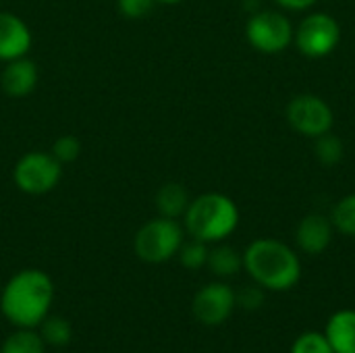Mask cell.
Returning a JSON list of instances; mask_svg holds the SVG:
<instances>
[{
  "label": "cell",
  "instance_id": "cell-1",
  "mask_svg": "<svg viewBox=\"0 0 355 353\" xmlns=\"http://www.w3.org/2000/svg\"><path fill=\"white\" fill-rule=\"evenodd\" d=\"M54 302L52 279L37 268H25L15 273L4 285L0 308L8 322L17 329L40 327L48 316Z\"/></svg>",
  "mask_w": 355,
  "mask_h": 353
},
{
  "label": "cell",
  "instance_id": "cell-2",
  "mask_svg": "<svg viewBox=\"0 0 355 353\" xmlns=\"http://www.w3.org/2000/svg\"><path fill=\"white\" fill-rule=\"evenodd\" d=\"M243 268L264 291H289L302 279L297 254L279 239H256L243 252Z\"/></svg>",
  "mask_w": 355,
  "mask_h": 353
},
{
  "label": "cell",
  "instance_id": "cell-3",
  "mask_svg": "<svg viewBox=\"0 0 355 353\" xmlns=\"http://www.w3.org/2000/svg\"><path fill=\"white\" fill-rule=\"evenodd\" d=\"M185 231L204 243H220L239 225V208L225 193H202L193 198L183 214Z\"/></svg>",
  "mask_w": 355,
  "mask_h": 353
},
{
  "label": "cell",
  "instance_id": "cell-4",
  "mask_svg": "<svg viewBox=\"0 0 355 353\" xmlns=\"http://www.w3.org/2000/svg\"><path fill=\"white\" fill-rule=\"evenodd\" d=\"M183 246V229L175 218H152L135 233L133 250L146 264H162L179 254Z\"/></svg>",
  "mask_w": 355,
  "mask_h": 353
},
{
  "label": "cell",
  "instance_id": "cell-5",
  "mask_svg": "<svg viewBox=\"0 0 355 353\" xmlns=\"http://www.w3.org/2000/svg\"><path fill=\"white\" fill-rule=\"evenodd\" d=\"M62 179V164L52 156V152H27L23 154L15 169L12 181L17 189L27 196H44L50 193Z\"/></svg>",
  "mask_w": 355,
  "mask_h": 353
},
{
  "label": "cell",
  "instance_id": "cell-6",
  "mask_svg": "<svg viewBox=\"0 0 355 353\" xmlns=\"http://www.w3.org/2000/svg\"><path fill=\"white\" fill-rule=\"evenodd\" d=\"M293 25L279 10L254 12L245 25L248 42L262 54H281L293 44Z\"/></svg>",
  "mask_w": 355,
  "mask_h": 353
},
{
  "label": "cell",
  "instance_id": "cell-7",
  "mask_svg": "<svg viewBox=\"0 0 355 353\" xmlns=\"http://www.w3.org/2000/svg\"><path fill=\"white\" fill-rule=\"evenodd\" d=\"M341 42V25L329 12L308 15L293 33V44L308 58H324Z\"/></svg>",
  "mask_w": 355,
  "mask_h": 353
},
{
  "label": "cell",
  "instance_id": "cell-8",
  "mask_svg": "<svg viewBox=\"0 0 355 353\" xmlns=\"http://www.w3.org/2000/svg\"><path fill=\"white\" fill-rule=\"evenodd\" d=\"M285 117L293 131H297L304 137H312V139L329 133L335 123V114H333V108L329 106V102L314 94L295 96L287 104Z\"/></svg>",
  "mask_w": 355,
  "mask_h": 353
},
{
  "label": "cell",
  "instance_id": "cell-9",
  "mask_svg": "<svg viewBox=\"0 0 355 353\" xmlns=\"http://www.w3.org/2000/svg\"><path fill=\"white\" fill-rule=\"evenodd\" d=\"M237 306V298L235 291L223 283V281H214L204 285L191 302V312L196 316V320L204 327H220L223 322L229 320V316L233 314Z\"/></svg>",
  "mask_w": 355,
  "mask_h": 353
},
{
  "label": "cell",
  "instance_id": "cell-10",
  "mask_svg": "<svg viewBox=\"0 0 355 353\" xmlns=\"http://www.w3.org/2000/svg\"><path fill=\"white\" fill-rule=\"evenodd\" d=\"M33 33L29 25L10 10H0V60L8 62L29 54Z\"/></svg>",
  "mask_w": 355,
  "mask_h": 353
},
{
  "label": "cell",
  "instance_id": "cell-11",
  "mask_svg": "<svg viewBox=\"0 0 355 353\" xmlns=\"http://www.w3.org/2000/svg\"><path fill=\"white\" fill-rule=\"evenodd\" d=\"M335 227L331 218L322 214H308L300 221L297 231H295V243L304 254L318 256L327 252V248L333 241Z\"/></svg>",
  "mask_w": 355,
  "mask_h": 353
},
{
  "label": "cell",
  "instance_id": "cell-12",
  "mask_svg": "<svg viewBox=\"0 0 355 353\" xmlns=\"http://www.w3.org/2000/svg\"><path fill=\"white\" fill-rule=\"evenodd\" d=\"M37 85V64L27 56L4 62L0 73V87L10 98H25Z\"/></svg>",
  "mask_w": 355,
  "mask_h": 353
},
{
  "label": "cell",
  "instance_id": "cell-13",
  "mask_svg": "<svg viewBox=\"0 0 355 353\" xmlns=\"http://www.w3.org/2000/svg\"><path fill=\"white\" fill-rule=\"evenodd\" d=\"M324 337L335 353H355V310H337L324 327Z\"/></svg>",
  "mask_w": 355,
  "mask_h": 353
},
{
  "label": "cell",
  "instance_id": "cell-14",
  "mask_svg": "<svg viewBox=\"0 0 355 353\" xmlns=\"http://www.w3.org/2000/svg\"><path fill=\"white\" fill-rule=\"evenodd\" d=\"M189 193L181 183H164L156 193V210L164 218H181L189 206Z\"/></svg>",
  "mask_w": 355,
  "mask_h": 353
},
{
  "label": "cell",
  "instance_id": "cell-15",
  "mask_svg": "<svg viewBox=\"0 0 355 353\" xmlns=\"http://www.w3.org/2000/svg\"><path fill=\"white\" fill-rule=\"evenodd\" d=\"M216 277H235L243 268V254H239L231 246H216L208 254V264H206Z\"/></svg>",
  "mask_w": 355,
  "mask_h": 353
},
{
  "label": "cell",
  "instance_id": "cell-16",
  "mask_svg": "<svg viewBox=\"0 0 355 353\" xmlns=\"http://www.w3.org/2000/svg\"><path fill=\"white\" fill-rule=\"evenodd\" d=\"M0 353H46V343L33 329H17L4 339Z\"/></svg>",
  "mask_w": 355,
  "mask_h": 353
},
{
  "label": "cell",
  "instance_id": "cell-17",
  "mask_svg": "<svg viewBox=\"0 0 355 353\" xmlns=\"http://www.w3.org/2000/svg\"><path fill=\"white\" fill-rule=\"evenodd\" d=\"M40 335L46 345L50 347H64L71 343L73 329L71 322L60 316H46L40 325Z\"/></svg>",
  "mask_w": 355,
  "mask_h": 353
},
{
  "label": "cell",
  "instance_id": "cell-18",
  "mask_svg": "<svg viewBox=\"0 0 355 353\" xmlns=\"http://www.w3.org/2000/svg\"><path fill=\"white\" fill-rule=\"evenodd\" d=\"M314 152H316V158H318L320 164H324V166H337L343 160L345 146H343V141L337 135H333L329 131V133L316 137Z\"/></svg>",
  "mask_w": 355,
  "mask_h": 353
},
{
  "label": "cell",
  "instance_id": "cell-19",
  "mask_svg": "<svg viewBox=\"0 0 355 353\" xmlns=\"http://www.w3.org/2000/svg\"><path fill=\"white\" fill-rule=\"evenodd\" d=\"M331 223L335 227V231L355 237V193H349L345 198H341L333 212H331Z\"/></svg>",
  "mask_w": 355,
  "mask_h": 353
},
{
  "label": "cell",
  "instance_id": "cell-20",
  "mask_svg": "<svg viewBox=\"0 0 355 353\" xmlns=\"http://www.w3.org/2000/svg\"><path fill=\"white\" fill-rule=\"evenodd\" d=\"M208 243L200 241V239H193L191 241H183V246L179 248V262L189 268V270H200L208 264Z\"/></svg>",
  "mask_w": 355,
  "mask_h": 353
},
{
  "label": "cell",
  "instance_id": "cell-21",
  "mask_svg": "<svg viewBox=\"0 0 355 353\" xmlns=\"http://www.w3.org/2000/svg\"><path fill=\"white\" fill-rule=\"evenodd\" d=\"M291 353H335L329 339L324 337V333L318 331H308L304 335H300L293 345H291Z\"/></svg>",
  "mask_w": 355,
  "mask_h": 353
},
{
  "label": "cell",
  "instance_id": "cell-22",
  "mask_svg": "<svg viewBox=\"0 0 355 353\" xmlns=\"http://www.w3.org/2000/svg\"><path fill=\"white\" fill-rule=\"evenodd\" d=\"M81 154V141L75 135H60L52 146V156L60 164H71Z\"/></svg>",
  "mask_w": 355,
  "mask_h": 353
},
{
  "label": "cell",
  "instance_id": "cell-23",
  "mask_svg": "<svg viewBox=\"0 0 355 353\" xmlns=\"http://www.w3.org/2000/svg\"><path fill=\"white\" fill-rule=\"evenodd\" d=\"M235 298H237V304L243 308V310H248V312H254V310H258L262 304H264V289L260 287V285H250V287H243L239 293H235Z\"/></svg>",
  "mask_w": 355,
  "mask_h": 353
},
{
  "label": "cell",
  "instance_id": "cell-24",
  "mask_svg": "<svg viewBox=\"0 0 355 353\" xmlns=\"http://www.w3.org/2000/svg\"><path fill=\"white\" fill-rule=\"evenodd\" d=\"M156 0H116V6L123 17L127 19H144L152 8Z\"/></svg>",
  "mask_w": 355,
  "mask_h": 353
},
{
  "label": "cell",
  "instance_id": "cell-25",
  "mask_svg": "<svg viewBox=\"0 0 355 353\" xmlns=\"http://www.w3.org/2000/svg\"><path fill=\"white\" fill-rule=\"evenodd\" d=\"M318 0H277V4L279 6H283V8H287V10H308V8H312L314 4H316Z\"/></svg>",
  "mask_w": 355,
  "mask_h": 353
},
{
  "label": "cell",
  "instance_id": "cell-26",
  "mask_svg": "<svg viewBox=\"0 0 355 353\" xmlns=\"http://www.w3.org/2000/svg\"><path fill=\"white\" fill-rule=\"evenodd\" d=\"M156 2H162V4H179L183 0H156Z\"/></svg>",
  "mask_w": 355,
  "mask_h": 353
}]
</instances>
